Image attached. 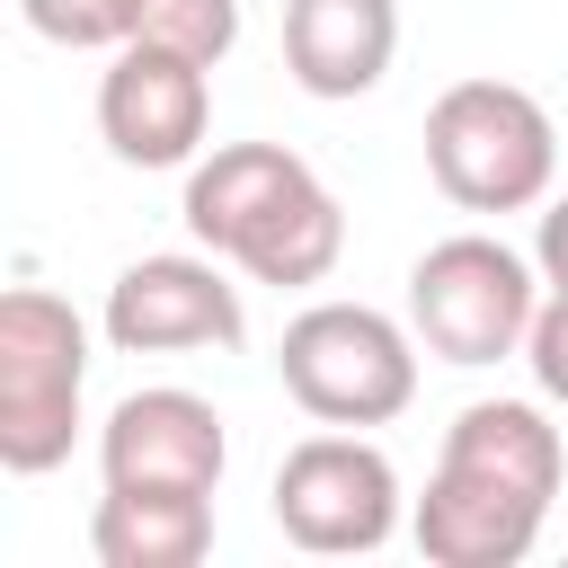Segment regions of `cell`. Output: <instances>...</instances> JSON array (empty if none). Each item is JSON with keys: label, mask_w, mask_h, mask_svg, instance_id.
Masks as SVG:
<instances>
[{"label": "cell", "mask_w": 568, "mask_h": 568, "mask_svg": "<svg viewBox=\"0 0 568 568\" xmlns=\"http://www.w3.org/2000/svg\"><path fill=\"white\" fill-rule=\"evenodd\" d=\"M559 479H568V444L532 399H470L444 426V462L408 532L435 568H515L532 559Z\"/></svg>", "instance_id": "6da1fadb"}, {"label": "cell", "mask_w": 568, "mask_h": 568, "mask_svg": "<svg viewBox=\"0 0 568 568\" xmlns=\"http://www.w3.org/2000/svg\"><path fill=\"white\" fill-rule=\"evenodd\" d=\"M186 231L231 257L248 284H320L346 257V213L320 186V169L284 142H222L186 169Z\"/></svg>", "instance_id": "7a4b0ae2"}, {"label": "cell", "mask_w": 568, "mask_h": 568, "mask_svg": "<svg viewBox=\"0 0 568 568\" xmlns=\"http://www.w3.org/2000/svg\"><path fill=\"white\" fill-rule=\"evenodd\" d=\"M426 178L462 213H532L559 178L550 106L515 80H453L426 106Z\"/></svg>", "instance_id": "3957f363"}, {"label": "cell", "mask_w": 568, "mask_h": 568, "mask_svg": "<svg viewBox=\"0 0 568 568\" xmlns=\"http://www.w3.org/2000/svg\"><path fill=\"white\" fill-rule=\"evenodd\" d=\"M275 373L320 426H390L417 399V328L373 302H311L302 320H284Z\"/></svg>", "instance_id": "277c9868"}, {"label": "cell", "mask_w": 568, "mask_h": 568, "mask_svg": "<svg viewBox=\"0 0 568 568\" xmlns=\"http://www.w3.org/2000/svg\"><path fill=\"white\" fill-rule=\"evenodd\" d=\"M80 382H89L80 311L62 293H44V284L0 293V470L44 479V470L71 462Z\"/></svg>", "instance_id": "5b68a950"}, {"label": "cell", "mask_w": 568, "mask_h": 568, "mask_svg": "<svg viewBox=\"0 0 568 568\" xmlns=\"http://www.w3.org/2000/svg\"><path fill=\"white\" fill-rule=\"evenodd\" d=\"M532 311H541V266L515 257V248L488 240V231H453V240H435V248L408 266V328H417V346L444 355V364L524 355Z\"/></svg>", "instance_id": "8992f818"}, {"label": "cell", "mask_w": 568, "mask_h": 568, "mask_svg": "<svg viewBox=\"0 0 568 568\" xmlns=\"http://www.w3.org/2000/svg\"><path fill=\"white\" fill-rule=\"evenodd\" d=\"M275 532L311 559H355L382 550L399 532V470L382 444H364V426H328L302 435L275 462Z\"/></svg>", "instance_id": "52a82bcc"}, {"label": "cell", "mask_w": 568, "mask_h": 568, "mask_svg": "<svg viewBox=\"0 0 568 568\" xmlns=\"http://www.w3.org/2000/svg\"><path fill=\"white\" fill-rule=\"evenodd\" d=\"M213 62L178 53V44H115L106 80H98V133L124 169H186L213 133Z\"/></svg>", "instance_id": "ba28073f"}, {"label": "cell", "mask_w": 568, "mask_h": 568, "mask_svg": "<svg viewBox=\"0 0 568 568\" xmlns=\"http://www.w3.org/2000/svg\"><path fill=\"white\" fill-rule=\"evenodd\" d=\"M240 337H248V311L213 257H133L106 284L115 355H195V346H240Z\"/></svg>", "instance_id": "9c48e42d"}, {"label": "cell", "mask_w": 568, "mask_h": 568, "mask_svg": "<svg viewBox=\"0 0 568 568\" xmlns=\"http://www.w3.org/2000/svg\"><path fill=\"white\" fill-rule=\"evenodd\" d=\"M222 462H231V435H222V408L195 399V390H133L106 408L98 426V470L106 488H222Z\"/></svg>", "instance_id": "30bf717a"}, {"label": "cell", "mask_w": 568, "mask_h": 568, "mask_svg": "<svg viewBox=\"0 0 568 568\" xmlns=\"http://www.w3.org/2000/svg\"><path fill=\"white\" fill-rule=\"evenodd\" d=\"M399 0H284V71L311 98H364L390 80Z\"/></svg>", "instance_id": "8fae6325"}, {"label": "cell", "mask_w": 568, "mask_h": 568, "mask_svg": "<svg viewBox=\"0 0 568 568\" xmlns=\"http://www.w3.org/2000/svg\"><path fill=\"white\" fill-rule=\"evenodd\" d=\"M98 568H195L213 550V497L204 488H106L89 515Z\"/></svg>", "instance_id": "7c38bea8"}, {"label": "cell", "mask_w": 568, "mask_h": 568, "mask_svg": "<svg viewBox=\"0 0 568 568\" xmlns=\"http://www.w3.org/2000/svg\"><path fill=\"white\" fill-rule=\"evenodd\" d=\"M18 18L71 53H115L142 36V0H18Z\"/></svg>", "instance_id": "4fadbf2b"}, {"label": "cell", "mask_w": 568, "mask_h": 568, "mask_svg": "<svg viewBox=\"0 0 568 568\" xmlns=\"http://www.w3.org/2000/svg\"><path fill=\"white\" fill-rule=\"evenodd\" d=\"M142 36L178 44L195 62H222L240 44V0H142Z\"/></svg>", "instance_id": "5bb4252c"}, {"label": "cell", "mask_w": 568, "mask_h": 568, "mask_svg": "<svg viewBox=\"0 0 568 568\" xmlns=\"http://www.w3.org/2000/svg\"><path fill=\"white\" fill-rule=\"evenodd\" d=\"M524 364H532L541 399H559V408H568V284H550V293H541L532 337H524Z\"/></svg>", "instance_id": "9a60e30c"}, {"label": "cell", "mask_w": 568, "mask_h": 568, "mask_svg": "<svg viewBox=\"0 0 568 568\" xmlns=\"http://www.w3.org/2000/svg\"><path fill=\"white\" fill-rule=\"evenodd\" d=\"M532 266H541V284H568V195H550V213L532 231Z\"/></svg>", "instance_id": "2e32d148"}]
</instances>
